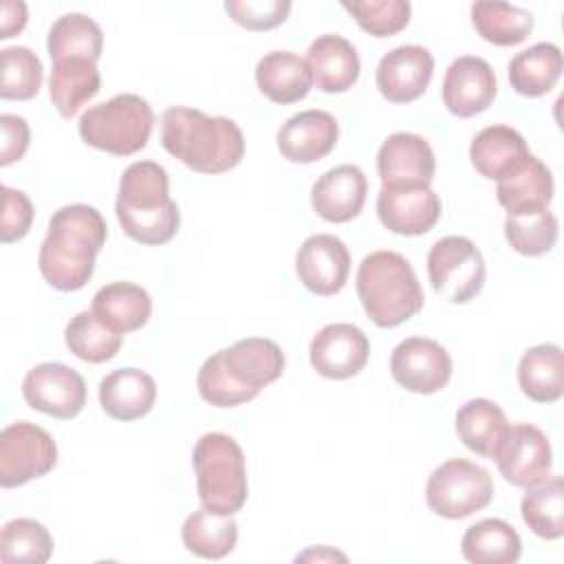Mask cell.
<instances>
[{
	"instance_id": "1",
	"label": "cell",
	"mask_w": 564,
	"mask_h": 564,
	"mask_svg": "<svg viewBox=\"0 0 564 564\" xmlns=\"http://www.w3.org/2000/svg\"><path fill=\"white\" fill-rule=\"evenodd\" d=\"M108 236L104 216L86 205L73 203L59 207L42 240L37 267L42 278L57 291H79L93 278L95 258Z\"/></svg>"
},
{
	"instance_id": "2",
	"label": "cell",
	"mask_w": 564,
	"mask_h": 564,
	"mask_svg": "<svg viewBox=\"0 0 564 564\" xmlns=\"http://www.w3.org/2000/svg\"><path fill=\"white\" fill-rule=\"evenodd\" d=\"M161 143L183 165L198 174H223L245 156V137L229 117L172 106L161 117Z\"/></svg>"
},
{
	"instance_id": "3",
	"label": "cell",
	"mask_w": 564,
	"mask_h": 564,
	"mask_svg": "<svg viewBox=\"0 0 564 564\" xmlns=\"http://www.w3.org/2000/svg\"><path fill=\"white\" fill-rule=\"evenodd\" d=\"M115 212L123 234L141 245H165L181 225L178 205L170 198V176L154 161H134L123 170Z\"/></svg>"
},
{
	"instance_id": "4",
	"label": "cell",
	"mask_w": 564,
	"mask_h": 564,
	"mask_svg": "<svg viewBox=\"0 0 564 564\" xmlns=\"http://www.w3.org/2000/svg\"><path fill=\"white\" fill-rule=\"evenodd\" d=\"M355 289L379 328H394L423 308V289L412 264L397 251H375L357 269Z\"/></svg>"
},
{
	"instance_id": "5",
	"label": "cell",
	"mask_w": 564,
	"mask_h": 564,
	"mask_svg": "<svg viewBox=\"0 0 564 564\" xmlns=\"http://www.w3.org/2000/svg\"><path fill=\"white\" fill-rule=\"evenodd\" d=\"M198 500L205 509L234 516L249 496L242 447L223 432L203 434L192 452Z\"/></svg>"
},
{
	"instance_id": "6",
	"label": "cell",
	"mask_w": 564,
	"mask_h": 564,
	"mask_svg": "<svg viewBox=\"0 0 564 564\" xmlns=\"http://www.w3.org/2000/svg\"><path fill=\"white\" fill-rule=\"evenodd\" d=\"M154 128V112L148 99L134 93H121L88 108L79 117V137L86 145L130 156L143 150Z\"/></svg>"
},
{
	"instance_id": "7",
	"label": "cell",
	"mask_w": 564,
	"mask_h": 564,
	"mask_svg": "<svg viewBox=\"0 0 564 564\" xmlns=\"http://www.w3.org/2000/svg\"><path fill=\"white\" fill-rule=\"evenodd\" d=\"M494 498L489 471L465 458L441 463L427 478L425 502L445 520H463L485 509Z\"/></svg>"
},
{
	"instance_id": "8",
	"label": "cell",
	"mask_w": 564,
	"mask_h": 564,
	"mask_svg": "<svg viewBox=\"0 0 564 564\" xmlns=\"http://www.w3.org/2000/svg\"><path fill=\"white\" fill-rule=\"evenodd\" d=\"M430 284L443 300L467 304L485 286V260L478 247L465 236H445L427 253Z\"/></svg>"
},
{
	"instance_id": "9",
	"label": "cell",
	"mask_w": 564,
	"mask_h": 564,
	"mask_svg": "<svg viewBox=\"0 0 564 564\" xmlns=\"http://www.w3.org/2000/svg\"><path fill=\"white\" fill-rule=\"evenodd\" d=\"M55 463L57 445L44 427L15 421L0 432V485L4 489L46 476Z\"/></svg>"
},
{
	"instance_id": "10",
	"label": "cell",
	"mask_w": 564,
	"mask_h": 564,
	"mask_svg": "<svg viewBox=\"0 0 564 564\" xmlns=\"http://www.w3.org/2000/svg\"><path fill=\"white\" fill-rule=\"evenodd\" d=\"M491 460H496L498 471L507 482L529 489L551 476L553 452L549 436L540 427L516 423L509 425Z\"/></svg>"
},
{
	"instance_id": "11",
	"label": "cell",
	"mask_w": 564,
	"mask_h": 564,
	"mask_svg": "<svg viewBox=\"0 0 564 564\" xmlns=\"http://www.w3.org/2000/svg\"><path fill=\"white\" fill-rule=\"evenodd\" d=\"M22 397L33 410L53 419H73L86 405L84 377L57 361L33 366L22 381Z\"/></svg>"
},
{
	"instance_id": "12",
	"label": "cell",
	"mask_w": 564,
	"mask_h": 564,
	"mask_svg": "<svg viewBox=\"0 0 564 564\" xmlns=\"http://www.w3.org/2000/svg\"><path fill=\"white\" fill-rule=\"evenodd\" d=\"M392 379L414 394H434L452 379V357L434 339L408 337L390 357Z\"/></svg>"
},
{
	"instance_id": "13",
	"label": "cell",
	"mask_w": 564,
	"mask_h": 564,
	"mask_svg": "<svg viewBox=\"0 0 564 564\" xmlns=\"http://www.w3.org/2000/svg\"><path fill=\"white\" fill-rule=\"evenodd\" d=\"M370 357V341L355 324H326L311 339L308 359L317 375L326 379H350L359 375Z\"/></svg>"
},
{
	"instance_id": "14",
	"label": "cell",
	"mask_w": 564,
	"mask_h": 564,
	"mask_svg": "<svg viewBox=\"0 0 564 564\" xmlns=\"http://www.w3.org/2000/svg\"><path fill=\"white\" fill-rule=\"evenodd\" d=\"M381 187H425L436 172L430 143L414 132L390 134L377 152Z\"/></svg>"
},
{
	"instance_id": "15",
	"label": "cell",
	"mask_w": 564,
	"mask_h": 564,
	"mask_svg": "<svg viewBox=\"0 0 564 564\" xmlns=\"http://www.w3.org/2000/svg\"><path fill=\"white\" fill-rule=\"evenodd\" d=\"M498 93L491 64L478 55L456 57L443 77V104L460 119L485 112Z\"/></svg>"
},
{
	"instance_id": "16",
	"label": "cell",
	"mask_w": 564,
	"mask_h": 564,
	"mask_svg": "<svg viewBox=\"0 0 564 564\" xmlns=\"http://www.w3.org/2000/svg\"><path fill=\"white\" fill-rule=\"evenodd\" d=\"M295 273L311 293L322 297L335 295L348 282V247L330 234L308 236L295 253Z\"/></svg>"
},
{
	"instance_id": "17",
	"label": "cell",
	"mask_w": 564,
	"mask_h": 564,
	"mask_svg": "<svg viewBox=\"0 0 564 564\" xmlns=\"http://www.w3.org/2000/svg\"><path fill=\"white\" fill-rule=\"evenodd\" d=\"M434 75V57L421 44H403L388 51L377 64V88L392 104L419 99Z\"/></svg>"
},
{
	"instance_id": "18",
	"label": "cell",
	"mask_w": 564,
	"mask_h": 564,
	"mask_svg": "<svg viewBox=\"0 0 564 564\" xmlns=\"http://www.w3.org/2000/svg\"><path fill=\"white\" fill-rule=\"evenodd\" d=\"M381 225L399 236H423L441 218L438 194L425 187H381L377 194Z\"/></svg>"
},
{
	"instance_id": "19",
	"label": "cell",
	"mask_w": 564,
	"mask_h": 564,
	"mask_svg": "<svg viewBox=\"0 0 564 564\" xmlns=\"http://www.w3.org/2000/svg\"><path fill=\"white\" fill-rule=\"evenodd\" d=\"M339 137L335 117L326 110H302L278 130V150L291 163H315L333 152Z\"/></svg>"
},
{
	"instance_id": "20",
	"label": "cell",
	"mask_w": 564,
	"mask_h": 564,
	"mask_svg": "<svg viewBox=\"0 0 564 564\" xmlns=\"http://www.w3.org/2000/svg\"><path fill=\"white\" fill-rule=\"evenodd\" d=\"M368 194L366 174L350 163L326 170L311 187V207L326 223H348L359 216Z\"/></svg>"
},
{
	"instance_id": "21",
	"label": "cell",
	"mask_w": 564,
	"mask_h": 564,
	"mask_svg": "<svg viewBox=\"0 0 564 564\" xmlns=\"http://www.w3.org/2000/svg\"><path fill=\"white\" fill-rule=\"evenodd\" d=\"M218 359L225 372L256 397L269 383H273L284 370L282 348L264 337L238 339L229 348L218 350Z\"/></svg>"
},
{
	"instance_id": "22",
	"label": "cell",
	"mask_w": 564,
	"mask_h": 564,
	"mask_svg": "<svg viewBox=\"0 0 564 564\" xmlns=\"http://www.w3.org/2000/svg\"><path fill=\"white\" fill-rule=\"evenodd\" d=\"M306 64L313 75V84L328 95L346 93L359 79V55L352 42L341 35L326 33L311 42L306 51Z\"/></svg>"
},
{
	"instance_id": "23",
	"label": "cell",
	"mask_w": 564,
	"mask_h": 564,
	"mask_svg": "<svg viewBox=\"0 0 564 564\" xmlns=\"http://www.w3.org/2000/svg\"><path fill=\"white\" fill-rule=\"evenodd\" d=\"M529 154L531 150L524 137L516 128L500 123L482 128L469 145L474 170L496 183L516 172L529 159Z\"/></svg>"
},
{
	"instance_id": "24",
	"label": "cell",
	"mask_w": 564,
	"mask_h": 564,
	"mask_svg": "<svg viewBox=\"0 0 564 564\" xmlns=\"http://www.w3.org/2000/svg\"><path fill=\"white\" fill-rule=\"evenodd\" d=\"M156 401L154 379L139 368H117L99 381V405L115 421H137Z\"/></svg>"
},
{
	"instance_id": "25",
	"label": "cell",
	"mask_w": 564,
	"mask_h": 564,
	"mask_svg": "<svg viewBox=\"0 0 564 564\" xmlns=\"http://www.w3.org/2000/svg\"><path fill=\"white\" fill-rule=\"evenodd\" d=\"M256 84L273 104H295L313 86V75L300 55L291 51H271L256 64Z\"/></svg>"
},
{
	"instance_id": "26",
	"label": "cell",
	"mask_w": 564,
	"mask_h": 564,
	"mask_svg": "<svg viewBox=\"0 0 564 564\" xmlns=\"http://www.w3.org/2000/svg\"><path fill=\"white\" fill-rule=\"evenodd\" d=\"M496 196L507 214L549 209L553 200L551 170L531 152L516 172L496 183Z\"/></svg>"
},
{
	"instance_id": "27",
	"label": "cell",
	"mask_w": 564,
	"mask_h": 564,
	"mask_svg": "<svg viewBox=\"0 0 564 564\" xmlns=\"http://www.w3.org/2000/svg\"><path fill=\"white\" fill-rule=\"evenodd\" d=\"M99 88L101 75L97 62L79 57L53 62V70L48 77V97L64 119L75 117L79 108L99 93Z\"/></svg>"
},
{
	"instance_id": "28",
	"label": "cell",
	"mask_w": 564,
	"mask_h": 564,
	"mask_svg": "<svg viewBox=\"0 0 564 564\" xmlns=\"http://www.w3.org/2000/svg\"><path fill=\"white\" fill-rule=\"evenodd\" d=\"M90 311L123 335L148 324L152 315V300L148 291L134 282H110L93 295Z\"/></svg>"
},
{
	"instance_id": "29",
	"label": "cell",
	"mask_w": 564,
	"mask_h": 564,
	"mask_svg": "<svg viewBox=\"0 0 564 564\" xmlns=\"http://www.w3.org/2000/svg\"><path fill=\"white\" fill-rule=\"evenodd\" d=\"M564 57L557 44L538 42L520 53H516L509 62V84L522 97H542L562 77Z\"/></svg>"
},
{
	"instance_id": "30",
	"label": "cell",
	"mask_w": 564,
	"mask_h": 564,
	"mask_svg": "<svg viewBox=\"0 0 564 564\" xmlns=\"http://www.w3.org/2000/svg\"><path fill=\"white\" fill-rule=\"evenodd\" d=\"M518 383L535 403H555L564 394V355L555 344L529 348L518 364Z\"/></svg>"
},
{
	"instance_id": "31",
	"label": "cell",
	"mask_w": 564,
	"mask_h": 564,
	"mask_svg": "<svg viewBox=\"0 0 564 564\" xmlns=\"http://www.w3.org/2000/svg\"><path fill=\"white\" fill-rule=\"evenodd\" d=\"M454 425L463 445L482 458H494L509 430L502 408L489 399H469L463 403Z\"/></svg>"
},
{
	"instance_id": "32",
	"label": "cell",
	"mask_w": 564,
	"mask_h": 564,
	"mask_svg": "<svg viewBox=\"0 0 564 564\" xmlns=\"http://www.w3.org/2000/svg\"><path fill=\"white\" fill-rule=\"evenodd\" d=\"M460 553L471 564H513L520 560L522 540L509 522L485 518L465 531Z\"/></svg>"
},
{
	"instance_id": "33",
	"label": "cell",
	"mask_w": 564,
	"mask_h": 564,
	"mask_svg": "<svg viewBox=\"0 0 564 564\" xmlns=\"http://www.w3.org/2000/svg\"><path fill=\"white\" fill-rule=\"evenodd\" d=\"M181 540L189 553L205 560H220L234 551L238 542V524L231 516H220L200 507L185 518Z\"/></svg>"
},
{
	"instance_id": "34",
	"label": "cell",
	"mask_w": 564,
	"mask_h": 564,
	"mask_svg": "<svg viewBox=\"0 0 564 564\" xmlns=\"http://www.w3.org/2000/svg\"><path fill=\"white\" fill-rule=\"evenodd\" d=\"M46 51L53 62L70 57L97 62L104 51V35L93 18L84 13H64L48 31Z\"/></svg>"
},
{
	"instance_id": "35",
	"label": "cell",
	"mask_w": 564,
	"mask_h": 564,
	"mask_svg": "<svg viewBox=\"0 0 564 564\" xmlns=\"http://www.w3.org/2000/svg\"><path fill=\"white\" fill-rule=\"evenodd\" d=\"M520 513L524 524L542 540H560L564 535V480L549 476L527 489Z\"/></svg>"
},
{
	"instance_id": "36",
	"label": "cell",
	"mask_w": 564,
	"mask_h": 564,
	"mask_svg": "<svg viewBox=\"0 0 564 564\" xmlns=\"http://www.w3.org/2000/svg\"><path fill=\"white\" fill-rule=\"evenodd\" d=\"M471 24L476 33L496 46H516L533 31V15L507 2H474Z\"/></svg>"
},
{
	"instance_id": "37",
	"label": "cell",
	"mask_w": 564,
	"mask_h": 564,
	"mask_svg": "<svg viewBox=\"0 0 564 564\" xmlns=\"http://www.w3.org/2000/svg\"><path fill=\"white\" fill-rule=\"evenodd\" d=\"M64 341L77 359L88 364H104L119 352L123 335L101 322L93 311H82L66 324Z\"/></svg>"
},
{
	"instance_id": "38",
	"label": "cell",
	"mask_w": 564,
	"mask_h": 564,
	"mask_svg": "<svg viewBox=\"0 0 564 564\" xmlns=\"http://www.w3.org/2000/svg\"><path fill=\"white\" fill-rule=\"evenodd\" d=\"M48 529L33 518H13L0 531L2 564H44L53 555Z\"/></svg>"
},
{
	"instance_id": "39",
	"label": "cell",
	"mask_w": 564,
	"mask_h": 564,
	"mask_svg": "<svg viewBox=\"0 0 564 564\" xmlns=\"http://www.w3.org/2000/svg\"><path fill=\"white\" fill-rule=\"evenodd\" d=\"M505 238L511 245V249L522 256H544L555 247L557 218L549 209L507 214Z\"/></svg>"
},
{
	"instance_id": "40",
	"label": "cell",
	"mask_w": 564,
	"mask_h": 564,
	"mask_svg": "<svg viewBox=\"0 0 564 564\" xmlns=\"http://www.w3.org/2000/svg\"><path fill=\"white\" fill-rule=\"evenodd\" d=\"M2 73H0V97L26 101L33 99L44 79V68L40 57L29 46H4L0 51Z\"/></svg>"
},
{
	"instance_id": "41",
	"label": "cell",
	"mask_w": 564,
	"mask_h": 564,
	"mask_svg": "<svg viewBox=\"0 0 564 564\" xmlns=\"http://www.w3.org/2000/svg\"><path fill=\"white\" fill-rule=\"evenodd\" d=\"M341 7L372 37L397 35L408 26L412 15V7L405 0H346Z\"/></svg>"
},
{
	"instance_id": "42",
	"label": "cell",
	"mask_w": 564,
	"mask_h": 564,
	"mask_svg": "<svg viewBox=\"0 0 564 564\" xmlns=\"http://www.w3.org/2000/svg\"><path fill=\"white\" fill-rule=\"evenodd\" d=\"M196 388H198V394L203 397V401H207L214 408H236L240 403L256 399L253 392L238 386L225 372V368L218 359V352H214L212 357H207L203 361L198 377H196Z\"/></svg>"
},
{
	"instance_id": "43",
	"label": "cell",
	"mask_w": 564,
	"mask_h": 564,
	"mask_svg": "<svg viewBox=\"0 0 564 564\" xmlns=\"http://www.w3.org/2000/svg\"><path fill=\"white\" fill-rule=\"evenodd\" d=\"M225 11L247 31H269L280 26L289 13V0H227Z\"/></svg>"
},
{
	"instance_id": "44",
	"label": "cell",
	"mask_w": 564,
	"mask_h": 564,
	"mask_svg": "<svg viewBox=\"0 0 564 564\" xmlns=\"http://www.w3.org/2000/svg\"><path fill=\"white\" fill-rule=\"evenodd\" d=\"M33 223V203L29 196L20 189H13L9 185L2 187V227H0V240L4 245L22 240Z\"/></svg>"
},
{
	"instance_id": "45",
	"label": "cell",
	"mask_w": 564,
	"mask_h": 564,
	"mask_svg": "<svg viewBox=\"0 0 564 564\" xmlns=\"http://www.w3.org/2000/svg\"><path fill=\"white\" fill-rule=\"evenodd\" d=\"M0 130H2V145H0V165L7 167L20 161L29 148L31 130L24 117L2 112L0 115Z\"/></svg>"
},
{
	"instance_id": "46",
	"label": "cell",
	"mask_w": 564,
	"mask_h": 564,
	"mask_svg": "<svg viewBox=\"0 0 564 564\" xmlns=\"http://www.w3.org/2000/svg\"><path fill=\"white\" fill-rule=\"evenodd\" d=\"M26 24V4L15 0H4L0 7V40L18 35Z\"/></svg>"
},
{
	"instance_id": "47",
	"label": "cell",
	"mask_w": 564,
	"mask_h": 564,
	"mask_svg": "<svg viewBox=\"0 0 564 564\" xmlns=\"http://www.w3.org/2000/svg\"><path fill=\"white\" fill-rule=\"evenodd\" d=\"M295 560H297V562H300V560H317V562H324V560H341V562H346V555L339 553V551H333V549H328V546H317V549L313 546V549L300 553Z\"/></svg>"
}]
</instances>
